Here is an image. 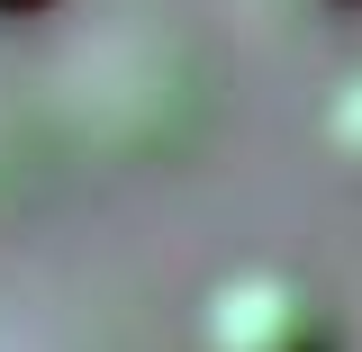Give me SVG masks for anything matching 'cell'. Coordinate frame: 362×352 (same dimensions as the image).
I'll use <instances>...</instances> for the list:
<instances>
[{
  "mask_svg": "<svg viewBox=\"0 0 362 352\" xmlns=\"http://www.w3.org/2000/svg\"><path fill=\"white\" fill-rule=\"evenodd\" d=\"M199 352H354V334L317 280L245 262L199 298Z\"/></svg>",
  "mask_w": 362,
  "mask_h": 352,
  "instance_id": "6da1fadb",
  "label": "cell"
}]
</instances>
